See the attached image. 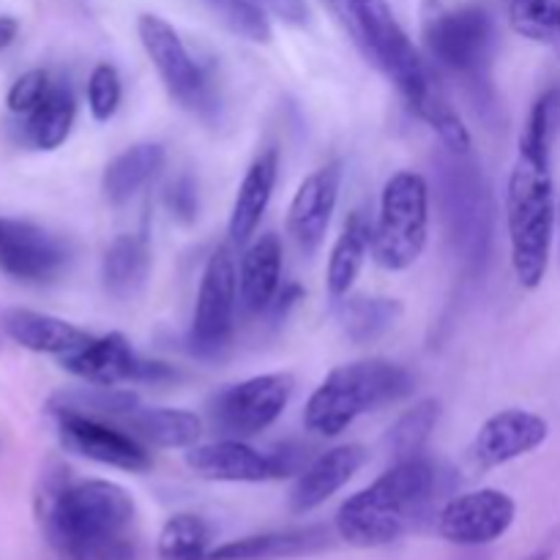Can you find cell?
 I'll return each instance as SVG.
<instances>
[{
	"label": "cell",
	"instance_id": "6da1fadb",
	"mask_svg": "<svg viewBox=\"0 0 560 560\" xmlns=\"http://www.w3.org/2000/svg\"><path fill=\"white\" fill-rule=\"evenodd\" d=\"M345 25L366 58L397 85L408 107L441 137L448 151L470 153V135L448 104L435 69L427 63L386 0H350Z\"/></svg>",
	"mask_w": 560,
	"mask_h": 560
},
{
	"label": "cell",
	"instance_id": "7a4b0ae2",
	"mask_svg": "<svg viewBox=\"0 0 560 560\" xmlns=\"http://www.w3.org/2000/svg\"><path fill=\"white\" fill-rule=\"evenodd\" d=\"M38 520L63 560H96L115 541L135 536V498L113 481L52 479L38 495Z\"/></svg>",
	"mask_w": 560,
	"mask_h": 560
},
{
	"label": "cell",
	"instance_id": "3957f363",
	"mask_svg": "<svg viewBox=\"0 0 560 560\" xmlns=\"http://www.w3.org/2000/svg\"><path fill=\"white\" fill-rule=\"evenodd\" d=\"M441 476L424 454L399 459L337 512V534L353 547H386L421 523L438 498Z\"/></svg>",
	"mask_w": 560,
	"mask_h": 560
},
{
	"label": "cell",
	"instance_id": "277c9868",
	"mask_svg": "<svg viewBox=\"0 0 560 560\" xmlns=\"http://www.w3.org/2000/svg\"><path fill=\"white\" fill-rule=\"evenodd\" d=\"M413 375L386 359L342 364L326 375L304 408V427L312 435L337 438L359 416L375 413L413 392Z\"/></svg>",
	"mask_w": 560,
	"mask_h": 560
},
{
	"label": "cell",
	"instance_id": "5b68a950",
	"mask_svg": "<svg viewBox=\"0 0 560 560\" xmlns=\"http://www.w3.org/2000/svg\"><path fill=\"white\" fill-rule=\"evenodd\" d=\"M556 189L550 167L517 156L506 189V228L512 266L520 284L536 290L545 282L556 235Z\"/></svg>",
	"mask_w": 560,
	"mask_h": 560
},
{
	"label": "cell",
	"instance_id": "8992f818",
	"mask_svg": "<svg viewBox=\"0 0 560 560\" xmlns=\"http://www.w3.org/2000/svg\"><path fill=\"white\" fill-rule=\"evenodd\" d=\"M424 44L438 69L457 77L479 104H492L495 22L481 5L432 9L424 20Z\"/></svg>",
	"mask_w": 560,
	"mask_h": 560
},
{
	"label": "cell",
	"instance_id": "52a82bcc",
	"mask_svg": "<svg viewBox=\"0 0 560 560\" xmlns=\"http://www.w3.org/2000/svg\"><path fill=\"white\" fill-rule=\"evenodd\" d=\"M430 238V184L421 173L402 170L383 186L381 211L372 230V257L386 271H405Z\"/></svg>",
	"mask_w": 560,
	"mask_h": 560
},
{
	"label": "cell",
	"instance_id": "ba28073f",
	"mask_svg": "<svg viewBox=\"0 0 560 560\" xmlns=\"http://www.w3.org/2000/svg\"><path fill=\"white\" fill-rule=\"evenodd\" d=\"M438 195L454 252L476 268L492 244V200L481 167L470 162L468 153L448 151L438 173Z\"/></svg>",
	"mask_w": 560,
	"mask_h": 560
},
{
	"label": "cell",
	"instance_id": "9c48e42d",
	"mask_svg": "<svg viewBox=\"0 0 560 560\" xmlns=\"http://www.w3.org/2000/svg\"><path fill=\"white\" fill-rule=\"evenodd\" d=\"M137 33H140L142 49L162 77L170 96L189 113L200 115V118H213L219 107L217 88H213L208 71L189 52L178 31L159 14H140Z\"/></svg>",
	"mask_w": 560,
	"mask_h": 560
},
{
	"label": "cell",
	"instance_id": "30bf717a",
	"mask_svg": "<svg viewBox=\"0 0 560 560\" xmlns=\"http://www.w3.org/2000/svg\"><path fill=\"white\" fill-rule=\"evenodd\" d=\"M293 392L295 381L288 372L257 375L213 394L208 402V416L224 438L246 441L277 424Z\"/></svg>",
	"mask_w": 560,
	"mask_h": 560
},
{
	"label": "cell",
	"instance_id": "8fae6325",
	"mask_svg": "<svg viewBox=\"0 0 560 560\" xmlns=\"http://www.w3.org/2000/svg\"><path fill=\"white\" fill-rule=\"evenodd\" d=\"M238 306V268L230 246H219L202 268L189 348L197 359H217L230 348Z\"/></svg>",
	"mask_w": 560,
	"mask_h": 560
},
{
	"label": "cell",
	"instance_id": "7c38bea8",
	"mask_svg": "<svg viewBox=\"0 0 560 560\" xmlns=\"http://www.w3.org/2000/svg\"><path fill=\"white\" fill-rule=\"evenodd\" d=\"M66 372L77 375L91 386H120V383H145V386H164L178 381V370L164 361L142 359L135 353L124 334L113 331L104 337H91L74 353L60 359Z\"/></svg>",
	"mask_w": 560,
	"mask_h": 560
},
{
	"label": "cell",
	"instance_id": "4fadbf2b",
	"mask_svg": "<svg viewBox=\"0 0 560 560\" xmlns=\"http://www.w3.org/2000/svg\"><path fill=\"white\" fill-rule=\"evenodd\" d=\"M58 416V438L66 452L85 457L91 463L124 470V474H145L153 459L145 443L115 427L113 421L93 419L77 410H55Z\"/></svg>",
	"mask_w": 560,
	"mask_h": 560
},
{
	"label": "cell",
	"instance_id": "5bb4252c",
	"mask_svg": "<svg viewBox=\"0 0 560 560\" xmlns=\"http://www.w3.org/2000/svg\"><path fill=\"white\" fill-rule=\"evenodd\" d=\"M517 503L501 490H474L448 501L438 514V534L457 547H485L506 536Z\"/></svg>",
	"mask_w": 560,
	"mask_h": 560
},
{
	"label": "cell",
	"instance_id": "9a60e30c",
	"mask_svg": "<svg viewBox=\"0 0 560 560\" xmlns=\"http://www.w3.org/2000/svg\"><path fill=\"white\" fill-rule=\"evenodd\" d=\"M69 246L49 230L22 219H0V268L20 282H52L69 266Z\"/></svg>",
	"mask_w": 560,
	"mask_h": 560
},
{
	"label": "cell",
	"instance_id": "2e32d148",
	"mask_svg": "<svg viewBox=\"0 0 560 560\" xmlns=\"http://www.w3.org/2000/svg\"><path fill=\"white\" fill-rule=\"evenodd\" d=\"M550 424L534 410L506 408L490 416L470 441L468 459L476 470H495L545 446Z\"/></svg>",
	"mask_w": 560,
	"mask_h": 560
},
{
	"label": "cell",
	"instance_id": "e0dca14e",
	"mask_svg": "<svg viewBox=\"0 0 560 560\" xmlns=\"http://www.w3.org/2000/svg\"><path fill=\"white\" fill-rule=\"evenodd\" d=\"M339 186H342V162H328L312 175L295 191L288 211V233L299 249L306 255L323 244L331 224L334 211L339 202Z\"/></svg>",
	"mask_w": 560,
	"mask_h": 560
},
{
	"label": "cell",
	"instance_id": "ac0fdd59",
	"mask_svg": "<svg viewBox=\"0 0 560 560\" xmlns=\"http://www.w3.org/2000/svg\"><path fill=\"white\" fill-rule=\"evenodd\" d=\"M186 465L200 479L230 481V485H260V481L282 479L273 454L257 452L238 438L191 446L186 454Z\"/></svg>",
	"mask_w": 560,
	"mask_h": 560
},
{
	"label": "cell",
	"instance_id": "d6986e66",
	"mask_svg": "<svg viewBox=\"0 0 560 560\" xmlns=\"http://www.w3.org/2000/svg\"><path fill=\"white\" fill-rule=\"evenodd\" d=\"M366 448L359 443L328 448L326 454L312 459L295 479L293 492H290V509L295 514H306L312 509L323 506L328 498L337 495L355 474L366 465Z\"/></svg>",
	"mask_w": 560,
	"mask_h": 560
},
{
	"label": "cell",
	"instance_id": "ffe728a7",
	"mask_svg": "<svg viewBox=\"0 0 560 560\" xmlns=\"http://www.w3.org/2000/svg\"><path fill=\"white\" fill-rule=\"evenodd\" d=\"M331 545V530L323 525H312V528L268 530V534L228 541V545L211 550L208 560H293L317 556Z\"/></svg>",
	"mask_w": 560,
	"mask_h": 560
},
{
	"label": "cell",
	"instance_id": "44dd1931",
	"mask_svg": "<svg viewBox=\"0 0 560 560\" xmlns=\"http://www.w3.org/2000/svg\"><path fill=\"white\" fill-rule=\"evenodd\" d=\"M282 290V241L277 233H266L244 252L238 266V301L246 312L271 310Z\"/></svg>",
	"mask_w": 560,
	"mask_h": 560
},
{
	"label": "cell",
	"instance_id": "7402d4cb",
	"mask_svg": "<svg viewBox=\"0 0 560 560\" xmlns=\"http://www.w3.org/2000/svg\"><path fill=\"white\" fill-rule=\"evenodd\" d=\"M279 178V151L277 148H266L255 162L246 170L244 180L235 195L233 211H230L228 233L233 244H246L260 228V219L266 213L268 202L273 197V186Z\"/></svg>",
	"mask_w": 560,
	"mask_h": 560
},
{
	"label": "cell",
	"instance_id": "603a6c76",
	"mask_svg": "<svg viewBox=\"0 0 560 560\" xmlns=\"http://www.w3.org/2000/svg\"><path fill=\"white\" fill-rule=\"evenodd\" d=\"M5 334L31 353L58 355V359L91 342V334L77 328L74 323L33 310H11L5 315Z\"/></svg>",
	"mask_w": 560,
	"mask_h": 560
},
{
	"label": "cell",
	"instance_id": "cb8c5ba5",
	"mask_svg": "<svg viewBox=\"0 0 560 560\" xmlns=\"http://www.w3.org/2000/svg\"><path fill=\"white\" fill-rule=\"evenodd\" d=\"M120 427L153 448H191L202 435L200 416L184 408H137Z\"/></svg>",
	"mask_w": 560,
	"mask_h": 560
},
{
	"label": "cell",
	"instance_id": "d4e9b609",
	"mask_svg": "<svg viewBox=\"0 0 560 560\" xmlns=\"http://www.w3.org/2000/svg\"><path fill=\"white\" fill-rule=\"evenodd\" d=\"M372 230H375V222L364 211H353L345 222L342 233H339L337 244L328 255L326 284L331 299L342 301L359 279L361 268L372 252Z\"/></svg>",
	"mask_w": 560,
	"mask_h": 560
},
{
	"label": "cell",
	"instance_id": "484cf974",
	"mask_svg": "<svg viewBox=\"0 0 560 560\" xmlns=\"http://www.w3.org/2000/svg\"><path fill=\"white\" fill-rule=\"evenodd\" d=\"M164 167V148L159 142H137L104 167L102 189L107 202L124 206Z\"/></svg>",
	"mask_w": 560,
	"mask_h": 560
},
{
	"label": "cell",
	"instance_id": "4316f807",
	"mask_svg": "<svg viewBox=\"0 0 560 560\" xmlns=\"http://www.w3.org/2000/svg\"><path fill=\"white\" fill-rule=\"evenodd\" d=\"M151 273V249L145 235H118L104 252L102 282L113 299H131L140 293Z\"/></svg>",
	"mask_w": 560,
	"mask_h": 560
},
{
	"label": "cell",
	"instance_id": "83f0119b",
	"mask_svg": "<svg viewBox=\"0 0 560 560\" xmlns=\"http://www.w3.org/2000/svg\"><path fill=\"white\" fill-rule=\"evenodd\" d=\"M77 118V98L66 82H55L42 104L25 118V137L38 151H55L71 135Z\"/></svg>",
	"mask_w": 560,
	"mask_h": 560
},
{
	"label": "cell",
	"instance_id": "f1b7e54d",
	"mask_svg": "<svg viewBox=\"0 0 560 560\" xmlns=\"http://www.w3.org/2000/svg\"><path fill=\"white\" fill-rule=\"evenodd\" d=\"M399 317H402V304L397 299H383V295H355V299L345 295L342 306H339L342 331L355 345H370L381 339L383 334L397 326Z\"/></svg>",
	"mask_w": 560,
	"mask_h": 560
},
{
	"label": "cell",
	"instance_id": "f546056e",
	"mask_svg": "<svg viewBox=\"0 0 560 560\" xmlns=\"http://www.w3.org/2000/svg\"><path fill=\"white\" fill-rule=\"evenodd\" d=\"M560 131V85L547 88L530 107L525 129L520 135V159L550 167L552 145Z\"/></svg>",
	"mask_w": 560,
	"mask_h": 560
},
{
	"label": "cell",
	"instance_id": "4dcf8cb0",
	"mask_svg": "<svg viewBox=\"0 0 560 560\" xmlns=\"http://www.w3.org/2000/svg\"><path fill=\"white\" fill-rule=\"evenodd\" d=\"M438 419H441V405L435 399H424V402L413 405L408 413L399 416L386 435V446L392 452L394 463L424 454V446L430 443L432 432H435Z\"/></svg>",
	"mask_w": 560,
	"mask_h": 560
},
{
	"label": "cell",
	"instance_id": "1f68e13d",
	"mask_svg": "<svg viewBox=\"0 0 560 560\" xmlns=\"http://www.w3.org/2000/svg\"><path fill=\"white\" fill-rule=\"evenodd\" d=\"M211 556V528L197 514H175L159 534L162 560H208Z\"/></svg>",
	"mask_w": 560,
	"mask_h": 560
},
{
	"label": "cell",
	"instance_id": "d6a6232c",
	"mask_svg": "<svg viewBox=\"0 0 560 560\" xmlns=\"http://www.w3.org/2000/svg\"><path fill=\"white\" fill-rule=\"evenodd\" d=\"M509 22L520 36L560 58V0H509Z\"/></svg>",
	"mask_w": 560,
	"mask_h": 560
},
{
	"label": "cell",
	"instance_id": "836d02e7",
	"mask_svg": "<svg viewBox=\"0 0 560 560\" xmlns=\"http://www.w3.org/2000/svg\"><path fill=\"white\" fill-rule=\"evenodd\" d=\"M140 408V397L129 388L118 386H96L77 394H63L55 399V410H77V413L93 416L104 421H124L126 416Z\"/></svg>",
	"mask_w": 560,
	"mask_h": 560
},
{
	"label": "cell",
	"instance_id": "e575fe53",
	"mask_svg": "<svg viewBox=\"0 0 560 560\" xmlns=\"http://www.w3.org/2000/svg\"><path fill=\"white\" fill-rule=\"evenodd\" d=\"M202 3L235 36L246 38L252 44L271 42L273 31L271 20H268V11L260 9L255 0H202Z\"/></svg>",
	"mask_w": 560,
	"mask_h": 560
},
{
	"label": "cell",
	"instance_id": "d590c367",
	"mask_svg": "<svg viewBox=\"0 0 560 560\" xmlns=\"http://www.w3.org/2000/svg\"><path fill=\"white\" fill-rule=\"evenodd\" d=\"M120 74L113 63H98L88 77V109L98 124H107L120 107Z\"/></svg>",
	"mask_w": 560,
	"mask_h": 560
},
{
	"label": "cell",
	"instance_id": "8d00e7d4",
	"mask_svg": "<svg viewBox=\"0 0 560 560\" xmlns=\"http://www.w3.org/2000/svg\"><path fill=\"white\" fill-rule=\"evenodd\" d=\"M52 77H49V71L44 69H31L25 71V74H20L14 80V85H11L9 96H5V104H9V109L14 115H22V118H27V115L33 113V109L38 107V104L47 98V93L52 91Z\"/></svg>",
	"mask_w": 560,
	"mask_h": 560
},
{
	"label": "cell",
	"instance_id": "74e56055",
	"mask_svg": "<svg viewBox=\"0 0 560 560\" xmlns=\"http://www.w3.org/2000/svg\"><path fill=\"white\" fill-rule=\"evenodd\" d=\"M164 206L170 217L178 219L180 224H191L197 219V184L189 175H178L164 189Z\"/></svg>",
	"mask_w": 560,
	"mask_h": 560
},
{
	"label": "cell",
	"instance_id": "f35d334b",
	"mask_svg": "<svg viewBox=\"0 0 560 560\" xmlns=\"http://www.w3.org/2000/svg\"><path fill=\"white\" fill-rule=\"evenodd\" d=\"M255 3L271 16H277V20L288 22V25L301 27L310 22V5L304 0H255Z\"/></svg>",
	"mask_w": 560,
	"mask_h": 560
},
{
	"label": "cell",
	"instance_id": "ab89813d",
	"mask_svg": "<svg viewBox=\"0 0 560 560\" xmlns=\"http://www.w3.org/2000/svg\"><path fill=\"white\" fill-rule=\"evenodd\" d=\"M96 560H137V541H135V536H129V539L115 541V545L107 547V550H104Z\"/></svg>",
	"mask_w": 560,
	"mask_h": 560
},
{
	"label": "cell",
	"instance_id": "60d3db41",
	"mask_svg": "<svg viewBox=\"0 0 560 560\" xmlns=\"http://www.w3.org/2000/svg\"><path fill=\"white\" fill-rule=\"evenodd\" d=\"M16 33H20V25H16L14 16H0V49L9 47L16 38Z\"/></svg>",
	"mask_w": 560,
	"mask_h": 560
},
{
	"label": "cell",
	"instance_id": "b9f144b4",
	"mask_svg": "<svg viewBox=\"0 0 560 560\" xmlns=\"http://www.w3.org/2000/svg\"><path fill=\"white\" fill-rule=\"evenodd\" d=\"M328 3H331V5H334V11H337V14H339V16H342V20H345V16H348V9H350V0H328Z\"/></svg>",
	"mask_w": 560,
	"mask_h": 560
},
{
	"label": "cell",
	"instance_id": "7bdbcfd3",
	"mask_svg": "<svg viewBox=\"0 0 560 560\" xmlns=\"http://www.w3.org/2000/svg\"><path fill=\"white\" fill-rule=\"evenodd\" d=\"M558 246H560V202H558Z\"/></svg>",
	"mask_w": 560,
	"mask_h": 560
}]
</instances>
